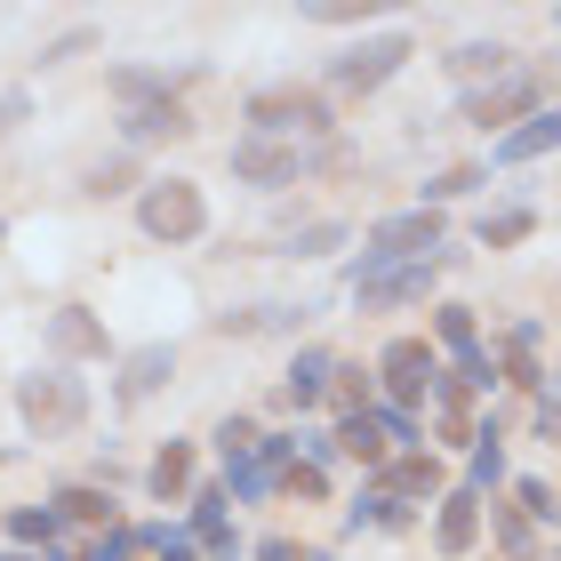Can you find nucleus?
<instances>
[{
    "instance_id": "1",
    "label": "nucleus",
    "mask_w": 561,
    "mask_h": 561,
    "mask_svg": "<svg viewBox=\"0 0 561 561\" xmlns=\"http://www.w3.org/2000/svg\"><path fill=\"white\" fill-rule=\"evenodd\" d=\"M337 121H329V96L313 89H257L249 96V137H329Z\"/></svg>"
},
{
    "instance_id": "2",
    "label": "nucleus",
    "mask_w": 561,
    "mask_h": 561,
    "mask_svg": "<svg viewBox=\"0 0 561 561\" xmlns=\"http://www.w3.org/2000/svg\"><path fill=\"white\" fill-rule=\"evenodd\" d=\"M16 410H24L33 433H72L89 417V386H81V377H65V369H41V377H24V386H16Z\"/></svg>"
},
{
    "instance_id": "3",
    "label": "nucleus",
    "mask_w": 561,
    "mask_h": 561,
    "mask_svg": "<svg viewBox=\"0 0 561 561\" xmlns=\"http://www.w3.org/2000/svg\"><path fill=\"white\" fill-rule=\"evenodd\" d=\"M137 225H145L152 241H193L201 225H209V209H201V185H193V176H161V185H145Z\"/></svg>"
},
{
    "instance_id": "4",
    "label": "nucleus",
    "mask_w": 561,
    "mask_h": 561,
    "mask_svg": "<svg viewBox=\"0 0 561 561\" xmlns=\"http://www.w3.org/2000/svg\"><path fill=\"white\" fill-rule=\"evenodd\" d=\"M410 57H417V41H410V33H377V41H362V48H345V57L329 65V81H337L345 96H369V89H386Z\"/></svg>"
},
{
    "instance_id": "5",
    "label": "nucleus",
    "mask_w": 561,
    "mask_h": 561,
    "mask_svg": "<svg viewBox=\"0 0 561 561\" xmlns=\"http://www.w3.org/2000/svg\"><path fill=\"white\" fill-rule=\"evenodd\" d=\"M529 113H546V81L538 72H497V81L466 89V121L473 129H505V121H529Z\"/></svg>"
},
{
    "instance_id": "6",
    "label": "nucleus",
    "mask_w": 561,
    "mask_h": 561,
    "mask_svg": "<svg viewBox=\"0 0 561 561\" xmlns=\"http://www.w3.org/2000/svg\"><path fill=\"white\" fill-rule=\"evenodd\" d=\"M313 161H329V152H305L289 137H241L233 145V176H241V185H297Z\"/></svg>"
},
{
    "instance_id": "7",
    "label": "nucleus",
    "mask_w": 561,
    "mask_h": 561,
    "mask_svg": "<svg viewBox=\"0 0 561 561\" xmlns=\"http://www.w3.org/2000/svg\"><path fill=\"white\" fill-rule=\"evenodd\" d=\"M377 377H386L393 410H417V401L433 393V377H442V353H433L425 337H393L386 353H377Z\"/></svg>"
},
{
    "instance_id": "8",
    "label": "nucleus",
    "mask_w": 561,
    "mask_h": 561,
    "mask_svg": "<svg viewBox=\"0 0 561 561\" xmlns=\"http://www.w3.org/2000/svg\"><path fill=\"white\" fill-rule=\"evenodd\" d=\"M433 273H442V257H417V265H386V273L353 280V297H362V305H417V297L433 289Z\"/></svg>"
},
{
    "instance_id": "9",
    "label": "nucleus",
    "mask_w": 561,
    "mask_h": 561,
    "mask_svg": "<svg viewBox=\"0 0 561 561\" xmlns=\"http://www.w3.org/2000/svg\"><path fill=\"white\" fill-rule=\"evenodd\" d=\"M546 152H561V105L529 113L522 129H505V137H497V161H505V169H522V161H546Z\"/></svg>"
},
{
    "instance_id": "10",
    "label": "nucleus",
    "mask_w": 561,
    "mask_h": 561,
    "mask_svg": "<svg viewBox=\"0 0 561 561\" xmlns=\"http://www.w3.org/2000/svg\"><path fill=\"white\" fill-rule=\"evenodd\" d=\"M169 377H176V353L169 345H145V353H129V362H121V410H137V401H152V393H161L169 386Z\"/></svg>"
},
{
    "instance_id": "11",
    "label": "nucleus",
    "mask_w": 561,
    "mask_h": 561,
    "mask_svg": "<svg viewBox=\"0 0 561 561\" xmlns=\"http://www.w3.org/2000/svg\"><path fill=\"white\" fill-rule=\"evenodd\" d=\"M473 538H481V497L473 490L442 497V514H433V546H442V553H473Z\"/></svg>"
},
{
    "instance_id": "12",
    "label": "nucleus",
    "mask_w": 561,
    "mask_h": 561,
    "mask_svg": "<svg viewBox=\"0 0 561 561\" xmlns=\"http://www.w3.org/2000/svg\"><path fill=\"white\" fill-rule=\"evenodd\" d=\"M466 89H481V81H497V72H514V48H497V41H466V48H449L442 57Z\"/></svg>"
},
{
    "instance_id": "13",
    "label": "nucleus",
    "mask_w": 561,
    "mask_h": 561,
    "mask_svg": "<svg viewBox=\"0 0 561 561\" xmlns=\"http://www.w3.org/2000/svg\"><path fill=\"white\" fill-rule=\"evenodd\" d=\"M48 345L72 353V362H81V353H105V321L81 313V305H65V313H48Z\"/></svg>"
},
{
    "instance_id": "14",
    "label": "nucleus",
    "mask_w": 561,
    "mask_h": 561,
    "mask_svg": "<svg viewBox=\"0 0 561 561\" xmlns=\"http://www.w3.org/2000/svg\"><path fill=\"white\" fill-rule=\"evenodd\" d=\"M329 386H337V362H329V353L313 345V353H297V362H289V386H280V393H289L297 410H313Z\"/></svg>"
},
{
    "instance_id": "15",
    "label": "nucleus",
    "mask_w": 561,
    "mask_h": 561,
    "mask_svg": "<svg viewBox=\"0 0 561 561\" xmlns=\"http://www.w3.org/2000/svg\"><path fill=\"white\" fill-rule=\"evenodd\" d=\"M193 121H185V105H176V96H152V105H137L129 113V137L137 145H152V137H185Z\"/></svg>"
},
{
    "instance_id": "16",
    "label": "nucleus",
    "mask_w": 561,
    "mask_h": 561,
    "mask_svg": "<svg viewBox=\"0 0 561 561\" xmlns=\"http://www.w3.org/2000/svg\"><path fill=\"white\" fill-rule=\"evenodd\" d=\"M442 490V466H433V457H401V466H386V497H433Z\"/></svg>"
},
{
    "instance_id": "17",
    "label": "nucleus",
    "mask_w": 561,
    "mask_h": 561,
    "mask_svg": "<svg viewBox=\"0 0 561 561\" xmlns=\"http://www.w3.org/2000/svg\"><path fill=\"white\" fill-rule=\"evenodd\" d=\"M305 321V305H257V313H225L217 329L225 337H265V329H297Z\"/></svg>"
},
{
    "instance_id": "18",
    "label": "nucleus",
    "mask_w": 561,
    "mask_h": 561,
    "mask_svg": "<svg viewBox=\"0 0 561 561\" xmlns=\"http://www.w3.org/2000/svg\"><path fill=\"white\" fill-rule=\"evenodd\" d=\"M193 529L209 553H233V529H225V490H193Z\"/></svg>"
},
{
    "instance_id": "19",
    "label": "nucleus",
    "mask_w": 561,
    "mask_h": 561,
    "mask_svg": "<svg viewBox=\"0 0 561 561\" xmlns=\"http://www.w3.org/2000/svg\"><path fill=\"white\" fill-rule=\"evenodd\" d=\"M185 490H193V449L169 442L161 457H152V497H185Z\"/></svg>"
},
{
    "instance_id": "20",
    "label": "nucleus",
    "mask_w": 561,
    "mask_h": 561,
    "mask_svg": "<svg viewBox=\"0 0 561 561\" xmlns=\"http://www.w3.org/2000/svg\"><path fill=\"white\" fill-rule=\"evenodd\" d=\"M329 442H337L345 457H362V466H377V457H386V442H377V425H369V410H345V425L329 433Z\"/></svg>"
},
{
    "instance_id": "21",
    "label": "nucleus",
    "mask_w": 561,
    "mask_h": 561,
    "mask_svg": "<svg viewBox=\"0 0 561 561\" xmlns=\"http://www.w3.org/2000/svg\"><path fill=\"white\" fill-rule=\"evenodd\" d=\"M9 538H16V546H48V538H57V505H16V514H9Z\"/></svg>"
},
{
    "instance_id": "22",
    "label": "nucleus",
    "mask_w": 561,
    "mask_h": 561,
    "mask_svg": "<svg viewBox=\"0 0 561 561\" xmlns=\"http://www.w3.org/2000/svg\"><path fill=\"white\" fill-rule=\"evenodd\" d=\"M433 329H442L449 353H473V345H481V337H473V305H433Z\"/></svg>"
},
{
    "instance_id": "23",
    "label": "nucleus",
    "mask_w": 561,
    "mask_h": 561,
    "mask_svg": "<svg viewBox=\"0 0 561 561\" xmlns=\"http://www.w3.org/2000/svg\"><path fill=\"white\" fill-rule=\"evenodd\" d=\"M529 209H497V217H481V249H514V241H529Z\"/></svg>"
},
{
    "instance_id": "24",
    "label": "nucleus",
    "mask_w": 561,
    "mask_h": 561,
    "mask_svg": "<svg viewBox=\"0 0 561 561\" xmlns=\"http://www.w3.org/2000/svg\"><path fill=\"white\" fill-rule=\"evenodd\" d=\"M225 490H233V497H265V490H273V473L257 466V449H249V457H225Z\"/></svg>"
},
{
    "instance_id": "25",
    "label": "nucleus",
    "mask_w": 561,
    "mask_h": 561,
    "mask_svg": "<svg viewBox=\"0 0 561 561\" xmlns=\"http://www.w3.org/2000/svg\"><path fill=\"white\" fill-rule=\"evenodd\" d=\"M457 386H466V393H490V386H497V353H490V345L457 353Z\"/></svg>"
},
{
    "instance_id": "26",
    "label": "nucleus",
    "mask_w": 561,
    "mask_h": 561,
    "mask_svg": "<svg viewBox=\"0 0 561 561\" xmlns=\"http://www.w3.org/2000/svg\"><path fill=\"white\" fill-rule=\"evenodd\" d=\"M57 514H72V522H105V529H113V497H105V490H65Z\"/></svg>"
},
{
    "instance_id": "27",
    "label": "nucleus",
    "mask_w": 561,
    "mask_h": 561,
    "mask_svg": "<svg viewBox=\"0 0 561 561\" xmlns=\"http://www.w3.org/2000/svg\"><path fill=\"white\" fill-rule=\"evenodd\" d=\"M337 241H345V225H305V233H289V249H280V257H329Z\"/></svg>"
},
{
    "instance_id": "28",
    "label": "nucleus",
    "mask_w": 561,
    "mask_h": 561,
    "mask_svg": "<svg viewBox=\"0 0 561 561\" xmlns=\"http://www.w3.org/2000/svg\"><path fill=\"white\" fill-rule=\"evenodd\" d=\"M473 185H481V169H442V176H433V185H425V201H417V209H442V201L473 193Z\"/></svg>"
},
{
    "instance_id": "29",
    "label": "nucleus",
    "mask_w": 561,
    "mask_h": 561,
    "mask_svg": "<svg viewBox=\"0 0 561 561\" xmlns=\"http://www.w3.org/2000/svg\"><path fill=\"white\" fill-rule=\"evenodd\" d=\"M505 481V449H497V433H481L473 442V490H497Z\"/></svg>"
},
{
    "instance_id": "30",
    "label": "nucleus",
    "mask_w": 561,
    "mask_h": 561,
    "mask_svg": "<svg viewBox=\"0 0 561 561\" xmlns=\"http://www.w3.org/2000/svg\"><path fill=\"white\" fill-rule=\"evenodd\" d=\"M137 546H152L161 561H201V546L185 538V529H137Z\"/></svg>"
},
{
    "instance_id": "31",
    "label": "nucleus",
    "mask_w": 561,
    "mask_h": 561,
    "mask_svg": "<svg viewBox=\"0 0 561 561\" xmlns=\"http://www.w3.org/2000/svg\"><path fill=\"white\" fill-rule=\"evenodd\" d=\"M514 497H522V522H553V514H561L546 481H514Z\"/></svg>"
},
{
    "instance_id": "32",
    "label": "nucleus",
    "mask_w": 561,
    "mask_h": 561,
    "mask_svg": "<svg viewBox=\"0 0 561 561\" xmlns=\"http://www.w3.org/2000/svg\"><path fill=\"white\" fill-rule=\"evenodd\" d=\"M217 449H225V457H249V449H257V425H249V417H225V425H217Z\"/></svg>"
},
{
    "instance_id": "33",
    "label": "nucleus",
    "mask_w": 561,
    "mask_h": 561,
    "mask_svg": "<svg viewBox=\"0 0 561 561\" xmlns=\"http://www.w3.org/2000/svg\"><path fill=\"white\" fill-rule=\"evenodd\" d=\"M137 553V529H105V538L89 546V561H129Z\"/></svg>"
},
{
    "instance_id": "34",
    "label": "nucleus",
    "mask_w": 561,
    "mask_h": 561,
    "mask_svg": "<svg viewBox=\"0 0 561 561\" xmlns=\"http://www.w3.org/2000/svg\"><path fill=\"white\" fill-rule=\"evenodd\" d=\"M497 546L514 553V561H529V522L522 514H497Z\"/></svg>"
},
{
    "instance_id": "35",
    "label": "nucleus",
    "mask_w": 561,
    "mask_h": 561,
    "mask_svg": "<svg viewBox=\"0 0 561 561\" xmlns=\"http://www.w3.org/2000/svg\"><path fill=\"white\" fill-rule=\"evenodd\" d=\"M121 185H129V161H105V169L89 176V193H121Z\"/></svg>"
},
{
    "instance_id": "36",
    "label": "nucleus",
    "mask_w": 561,
    "mask_h": 561,
    "mask_svg": "<svg viewBox=\"0 0 561 561\" xmlns=\"http://www.w3.org/2000/svg\"><path fill=\"white\" fill-rule=\"evenodd\" d=\"M538 425L561 433V386H538Z\"/></svg>"
},
{
    "instance_id": "37",
    "label": "nucleus",
    "mask_w": 561,
    "mask_h": 561,
    "mask_svg": "<svg viewBox=\"0 0 561 561\" xmlns=\"http://www.w3.org/2000/svg\"><path fill=\"white\" fill-rule=\"evenodd\" d=\"M257 561H297V546H289V538H265V546H257Z\"/></svg>"
},
{
    "instance_id": "38",
    "label": "nucleus",
    "mask_w": 561,
    "mask_h": 561,
    "mask_svg": "<svg viewBox=\"0 0 561 561\" xmlns=\"http://www.w3.org/2000/svg\"><path fill=\"white\" fill-rule=\"evenodd\" d=\"M24 113V96H0V129H9V121Z\"/></svg>"
},
{
    "instance_id": "39",
    "label": "nucleus",
    "mask_w": 561,
    "mask_h": 561,
    "mask_svg": "<svg viewBox=\"0 0 561 561\" xmlns=\"http://www.w3.org/2000/svg\"><path fill=\"white\" fill-rule=\"evenodd\" d=\"M553 33H561V16H553Z\"/></svg>"
},
{
    "instance_id": "40",
    "label": "nucleus",
    "mask_w": 561,
    "mask_h": 561,
    "mask_svg": "<svg viewBox=\"0 0 561 561\" xmlns=\"http://www.w3.org/2000/svg\"><path fill=\"white\" fill-rule=\"evenodd\" d=\"M9 561H24V553H9Z\"/></svg>"
},
{
    "instance_id": "41",
    "label": "nucleus",
    "mask_w": 561,
    "mask_h": 561,
    "mask_svg": "<svg viewBox=\"0 0 561 561\" xmlns=\"http://www.w3.org/2000/svg\"><path fill=\"white\" fill-rule=\"evenodd\" d=\"M553 561H561V553H553Z\"/></svg>"
}]
</instances>
